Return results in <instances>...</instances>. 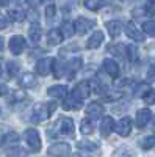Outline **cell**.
Returning <instances> with one entry per match:
<instances>
[{"mask_svg":"<svg viewBox=\"0 0 155 157\" xmlns=\"http://www.w3.org/2000/svg\"><path fill=\"white\" fill-rule=\"evenodd\" d=\"M74 157H82V155H74Z\"/></svg>","mask_w":155,"mask_h":157,"instance_id":"obj_49","label":"cell"},{"mask_svg":"<svg viewBox=\"0 0 155 157\" xmlns=\"http://www.w3.org/2000/svg\"><path fill=\"white\" fill-rule=\"evenodd\" d=\"M24 137H25V141H27V145L31 151L36 152V151L41 149V135L36 129H33V127L27 129L24 132Z\"/></svg>","mask_w":155,"mask_h":157,"instance_id":"obj_2","label":"cell"},{"mask_svg":"<svg viewBox=\"0 0 155 157\" xmlns=\"http://www.w3.org/2000/svg\"><path fill=\"white\" fill-rule=\"evenodd\" d=\"M85 6L89 11H99L103 6V0H85Z\"/></svg>","mask_w":155,"mask_h":157,"instance_id":"obj_29","label":"cell"},{"mask_svg":"<svg viewBox=\"0 0 155 157\" xmlns=\"http://www.w3.org/2000/svg\"><path fill=\"white\" fill-rule=\"evenodd\" d=\"M6 93H8V86L3 85V83H0V96H3V94H6Z\"/></svg>","mask_w":155,"mask_h":157,"instance_id":"obj_43","label":"cell"},{"mask_svg":"<svg viewBox=\"0 0 155 157\" xmlns=\"http://www.w3.org/2000/svg\"><path fill=\"white\" fill-rule=\"evenodd\" d=\"M125 35L130 39H133V41H136V43H143L144 41V33L141 32L133 22H127L125 24Z\"/></svg>","mask_w":155,"mask_h":157,"instance_id":"obj_9","label":"cell"},{"mask_svg":"<svg viewBox=\"0 0 155 157\" xmlns=\"http://www.w3.org/2000/svg\"><path fill=\"white\" fill-rule=\"evenodd\" d=\"M102 66H103V71H105L110 77L116 78V77L119 75V64L116 63L114 60L105 58V60H103V63H102Z\"/></svg>","mask_w":155,"mask_h":157,"instance_id":"obj_12","label":"cell"},{"mask_svg":"<svg viewBox=\"0 0 155 157\" xmlns=\"http://www.w3.org/2000/svg\"><path fill=\"white\" fill-rule=\"evenodd\" d=\"M77 146H79L80 149H88V151H96L99 148L96 143H91V141H79Z\"/></svg>","mask_w":155,"mask_h":157,"instance_id":"obj_35","label":"cell"},{"mask_svg":"<svg viewBox=\"0 0 155 157\" xmlns=\"http://www.w3.org/2000/svg\"><path fill=\"white\" fill-rule=\"evenodd\" d=\"M147 80H150V82L155 80V66H152V68L147 71Z\"/></svg>","mask_w":155,"mask_h":157,"instance_id":"obj_42","label":"cell"},{"mask_svg":"<svg viewBox=\"0 0 155 157\" xmlns=\"http://www.w3.org/2000/svg\"><path fill=\"white\" fill-rule=\"evenodd\" d=\"M114 130H116V132H118L121 137L130 135V132H132V120H130L128 116L121 118V120L114 124Z\"/></svg>","mask_w":155,"mask_h":157,"instance_id":"obj_7","label":"cell"},{"mask_svg":"<svg viewBox=\"0 0 155 157\" xmlns=\"http://www.w3.org/2000/svg\"><path fill=\"white\" fill-rule=\"evenodd\" d=\"M149 91H150V86H149L147 83H139V85L135 88L133 94H135L136 98H143L146 93H149Z\"/></svg>","mask_w":155,"mask_h":157,"instance_id":"obj_30","label":"cell"},{"mask_svg":"<svg viewBox=\"0 0 155 157\" xmlns=\"http://www.w3.org/2000/svg\"><path fill=\"white\" fill-rule=\"evenodd\" d=\"M63 109L64 110H80L82 109V99H77L74 94H71L68 99H64Z\"/></svg>","mask_w":155,"mask_h":157,"instance_id":"obj_18","label":"cell"},{"mask_svg":"<svg viewBox=\"0 0 155 157\" xmlns=\"http://www.w3.org/2000/svg\"><path fill=\"white\" fill-rule=\"evenodd\" d=\"M96 25V22L93 19H86V17H77V21L74 22V29H75V33L79 35H85L91 30L93 27Z\"/></svg>","mask_w":155,"mask_h":157,"instance_id":"obj_4","label":"cell"},{"mask_svg":"<svg viewBox=\"0 0 155 157\" xmlns=\"http://www.w3.org/2000/svg\"><path fill=\"white\" fill-rule=\"evenodd\" d=\"M8 46H9V50H11L13 55H20L22 52L25 50V47H27V41H25L24 36L14 35V36H11Z\"/></svg>","mask_w":155,"mask_h":157,"instance_id":"obj_3","label":"cell"},{"mask_svg":"<svg viewBox=\"0 0 155 157\" xmlns=\"http://www.w3.org/2000/svg\"><path fill=\"white\" fill-rule=\"evenodd\" d=\"M27 2H28V5H30V6H36L38 3H41L42 0H27Z\"/></svg>","mask_w":155,"mask_h":157,"instance_id":"obj_44","label":"cell"},{"mask_svg":"<svg viewBox=\"0 0 155 157\" xmlns=\"http://www.w3.org/2000/svg\"><path fill=\"white\" fill-rule=\"evenodd\" d=\"M82 64H83L82 58L75 57V58L69 60L66 64H64V75H66L68 78H74V75L82 69Z\"/></svg>","mask_w":155,"mask_h":157,"instance_id":"obj_6","label":"cell"},{"mask_svg":"<svg viewBox=\"0 0 155 157\" xmlns=\"http://www.w3.org/2000/svg\"><path fill=\"white\" fill-rule=\"evenodd\" d=\"M0 75H2V60H0Z\"/></svg>","mask_w":155,"mask_h":157,"instance_id":"obj_48","label":"cell"},{"mask_svg":"<svg viewBox=\"0 0 155 157\" xmlns=\"http://www.w3.org/2000/svg\"><path fill=\"white\" fill-rule=\"evenodd\" d=\"M20 85L24 86V88H35L36 85H38V78L33 75V74H24L22 75V78H20Z\"/></svg>","mask_w":155,"mask_h":157,"instance_id":"obj_23","label":"cell"},{"mask_svg":"<svg viewBox=\"0 0 155 157\" xmlns=\"http://www.w3.org/2000/svg\"><path fill=\"white\" fill-rule=\"evenodd\" d=\"M9 0H0V6H8Z\"/></svg>","mask_w":155,"mask_h":157,"instance_id":"obj_45","label":"cell"},{"mask_svg":"<svg viewBox=\"0 0 155 157\" xmlns=\"http://www.w3.org/2000/svg\"><path fill=\"white\" fill-rule=\"evenodd\" d=\"M144 13L149 16L155 14V0H147L146 5H144Z\"/></svg>","mask_w":155,"mask_h":157,"instance_id":"obj_36","label":"cell"},{"mask_svg":"<svg viewBox=\"0 0 155 157\" xmlns=\"http://www.w3.org/2000/svg\"><path fill=\"white\" fill-rule=\"evenodd\" d=\"M89 93H91V85H89L88 82H80L79 85L72 90V94L77 99H82V101L86 99L89 96Z\"/></svg>","mask_w":155,"mask_h":157,"instance_id":"obj_11","label":"cell"},{"mask_svg":"<svg viewBox=\"0 0 155 157\" xmlns=\"http://www.w3.org/2000/svg\"><path fill=\"white\" fill-rule=\"evenodd\" d=\"M113 157H130V154H128V149L121 148V149H118V151L113 154Z\"/></svg>","mask_w":155,"mask_h":157,"instance_id":"obj_39","label":"cell"},{"mask_svg":"<svg viewBox=\"0 0 155 157\" xmlns=\"http://www.w3.org/2000/svg\"><path fill=\"white\" fill-rule=\"evenodd\" d=\"M114 130V120L111 116H103L100 123V134L102 137H108Z\"/></svg>","mask_w":155,"mask_h":157,"instance_id":"obj_14","label":"cell"},{"mask_svg":"<svg viewBox=\"0 0 155 157\" xmlns=\"http://www.w3.org/2000/svg\"><path fill=\"white\" fill-rule=\"evenodd\" d=\"M3 143H5V137H3V135H0V146H2Z\"/></svg>","mask_w":155,"mask_h":157,"instance_id":"obj_47","label":"cell"},{"mask_svg":"<svg viewBox=\"0 0 155 157\" xmlns=\"http://www.w3.org/2000/svg\"><path fill=\"white\" fill-rule=\"evenodd\" d=\"M103 39H105V36H103V32L97 30V32H94L91 36H89V39L86 41V47H88V49H97V47L103 43Z\"/></svg>","mask_w":155,"mask_h":157,"instance_id":"obj_16","label":"cell"},{"mask_svg":"<svg viewBox=\"0 0 155 157\" xmlns=\"http://www.w3.org/2000/svg\"><path fill=\"white\" fill-rule=\"evenodd\" d=\"M52 72L55 78H60L64 75V64H61L58 60H52Z\"/></svg>","mask_w":155,"mask_h":157,"instance_id":"obj_26","label":"cell"},{"mask_svg":"<svg viewBox=\"0 0 155 157\" xmlns=\"http://www.w3.org/2000/svg\"><path fill=\"white\" fill-rule=\"evenodd\" d=\"M61 35H63V38H71V36H74V33H75V29H74V24L72 22H69V21H66V22H63V25H61Z\"/></svg>","mask_w":155,"mask_h":157,"instance_id":"obj_24","label":"cell"},{"mask_svg":"<svg viewBox=\"0 0 155 157\" xmlns=\"http://www.w3.org/2000/svg\"><path fill=\"white\" fill-rule=\"evenodd\" d=\"M80 132H82L83 135L93 134V123L89 121V118H85V120H82V123H80Z\"/></svg>","mask_w":155,"mask_h":157,"instance_id":"obj_28","label":"cell"},{"mask_svg":"<svg viewBox=\"0 0 155 157\" xmlns=\"http://www.w3.org/2000/svg\"><path fill=\"white\" fill-rule=\"evenodd\" d=\"M108 52H110V54H113L114 57L122 58V57H125V46L124 44H111L108 47Z\"/></svg>","mask_w":155,"mask_h":157,"instance_id":"obj_25","label":"cell"},{"mask_svg":"<svg viewBox=\"0 0 155 157\" xmlns=\"http://www.w3.org/2000/svg\"><path fill=\"white\" fill-rule=\"evenodd\" d=\"M105 27H107V30H108L111 38H118L121 35V32H122V24L119 21H108L105 24Z\"/></svg>","mask_w":155,"mask_h":157,"instance_id":"obj_19","label":"cell"},{"mask_svg":"<svg viewBox=\"0 0 155 157\" xmlns=\"http://www.w3.org/2000/svg\"><path fill=\"white\" fill-rule=\"evenodd\" d=\"M55 11H57L55 5H49V6L46 8V17H47V22H50L52 19L55 17Z\"/></svg>","mask_w":155,"mask_h":157,"instance_id":"obj_37","label":"cell"},{"mask_svg":"<svg viewBox=\"0 0 155 157\" xmlns=\"http://www.w3.org/2000/svg\"><path fill=\"white\" fill-rule=\"evenodd\" d=\"M86 115L91 118V120H97V118H100L103 115V105L99 102H91L86 107Z\"/></svg>","mask_w":155,"mask_h":157,"instance_id":"obj_15","label":"cell"},{"mask_svg":"<svg viewBox=\"0 0 155 157\" xmlns=\"http://www.w3.org/2000/svg\"><path fill=\"white\" fill-rule=\"evenodd\" d=\"M139 146L143 148V149H152L155 146V137L153 135H147V137H143V138H139Z\"/></svg>","mask_w":155,"mask_h":157,"instance_id":"obj_27","label":"cell"},{"mask_svg":"<svg viewBox=\"0 0 155 157\" xmlns=\"http://www.w3.org/2000/svg\"><path fill=\"white\" fill-rule=\"evenodd\" d=\"M8 17L5 16V14H0V30H3V29H6L8 27Z\"/></svg>","mask_w":155,"mask_h":157,"instance_id":"obj_41","label":"cell"},{"mask_svg":"<svg viewBox=\"0 0 155 157\" xmlns=\"http://www.w3.org/2000/svg\"><path fill=\"white\" fill-rule=\"evenodd\" d=\"M57 109V104L55 102H41V104H36L33 107V116L31 120L35 123H42L46 121L47 118L54 113V110Z\"/></svg>","mask_w":155,"mask_h":157,"instance_id":"obj_1","label":"cell"},{"mask_svg":"<svg viewBox=\"0 0 155 157\" xmlns=\"http://www.w3.org/2000/svg\"><path fill=\"white\" fill-rule=\"evenodd\" d=\"M150 120H152V112H150L149 109H141V110H138V113H136V120H135L136 127H138V129L146 127V126L149 124Z\"/></svg>","mask_w":155,"mask_h":157,"instance_id":"obj_10","label":"cell"},{"mask_svg":"<svg viewBox=\"0 0 155 157\" xmlns=\"http://www.w3.org/2000/svg\"><path fill=\"white\" fill-rule=\"evenodd\" d=\"M49 155L52 157H66L71 154V146L68 145V143H55V145H52L49 149H47Z\"/></svg>","mask_w":155,"mask_h":157,"instance_id":"obj_5","label":"cell"},{"mask_svg":"<svg viewBox=\"0 0 155 157\" xmlns=\"http://www.w3.org/2000/svg\"><path fill=\"white\" fill-rule=\"evenodd\" d=\"M8 14H9V19L11 21L22 22V21H25V17H27V11H25L24 8H14V10H11Z\"/></svg>","mask_w":155,"mask_h":157,"instance_id":"obj_22","label":"cell"},{"mask_svg":"<svg viewBox=\"0 0 155 157\" xmlns=\"http://www.w3.org/2000/svg\"><path fill=\"white\" fill-rule=\"evenodd\" d=\"M6 69H8L9 77H14V75L19 72V63H16V61H8V63H6Z\"/></svg>","mask_w":155,"mask_h":157,"instance_id":"obj_34","label":"cell"},{"mask_svg":"<svg viewBox=\"0 0 155 157\" xmlns=\"http://www.w3.org/2000/svg\"><path fill=\"white\" fill-rule=\"evenodd\" d=\"M47 94L50 98H55V99H64L68 94V88L64 85H54L47 90Z\"/></svg>","mask_w":155,"mask_h":157,"instance_id":"obj_17","label":"cell"},{"mask_svg":"<svg viewBox=\"0 0 155 157\" xmlns=\"http://www.w3.org/2000/svg\"><path fill=\"white\" fill-rule=\"evenodd\" d=\"M52 60H54V58H49V57L41 58L39 61L36 63V72L39 75H42V77L49 75L50 71H52Z\"/></svg>","mask_w":155,"mask_h":157,"instance_id":"obj_13","label":"cell"},{"mask_svg":"<svg viewBox=\"0 0 155 157\" xmlns=\"http://www.w3.org/2000/svg\"><path fill=\"white\" fill-rule=\"evenodd\" d=\"M28 39L31 46H38L39 44V39H41V27L38 25H31V29L28 30Z\"/></svg>","mask_w":155,"mask_h":157,"instance_id":"obj_21","label":"cell"},{"mask_svg":"<svg viewBox=\"0 0 155 157\" xmlns=\"http://www.w3.org/2000/svg\"><path fill=\"white\" fill-rule=\"evenodd\" d=\"M27 155V152H25L22 148L16 146V148H9L6 151V157H25Z\"/></svg>","mask_w":155,"mask_h":157,"instance_id":"obj_32","label":"cell"},{"mask_svg":"<svg viewBox=\"0 0 155 157\" xmlns=\"http://www.w3.org/2000/svg\"><path fill=\"white\" fill-rule=\"evenodd\" d=\"M125 55L128 57V60L130 61H136L138 58V50L135 46H125Z\"/></svg>","mask_w":155,"mask_h":157,"instance_id":"obj_33","label":"cell"},{"mask_svg":"<svg viewBox=\"0 0 155 157\" xmlns=\"http://www.w3.org/2000/svg\"><path fill=\"white\" fill-rule=\"evenodd\" d=\"M143 32L149 36H153L155 38V21H146L143 24Z\"/></svg>","mask_w":155,"mask_h":157,"instance_id":"obj_31","label":"cell"},{"mask_svg":"<svg viewBox=\"0 0 155 157\" xmlns=\"http://www.w3.org/2000/svg\"><path fill=\"white\" fill-rule=\"evenodd\" d=\"M5 141L6 143H17L19 141V135L16 132H9V134L5 135Z\"/></svg>","mask_w":155,"mask_h":157,"instance_id":"obj_38","label":"cell"},{"mask_svg":"<svg viewBox=\"0 0 155 157\" xmlns=\"http://www.w3.org/2000/svg\"><path fill=\"white\" fill-rule=\"evenodd\" d=\"M143 99L147 102V104H155V94L152 93V91H149V93H146L143 96Z\"/></svg>","mask_w":155,"mask_h":157,"instance_id":"obj_40","label":"cell"},{"mask_svg":"<svg viewBox=\"0 0 155 157\" xmlns=\"http://www.w3.org/2000/svg\"><path fill=\"white\" fill-rule=\"evenodd\" d=\"M61 41H63V35H61V32L58 29L49 30V33H47V43L50 46H58Z\"/></svg>","mask_w":155,"mask_h":157,"instance_id":"obj_20","label":"cell"},{"mask_svg":"<svg viewBox=\"0 0 155 157\" xmlns=\"http://www.w3.org/2000/svg\"><path fill=\"white\" fill-rule=\"evenodd\" d=\"M55 130L61 135H71L74 132V121L71 118H61L55 126Z\"/></svg>","mask_w":155,"mask_h":157,"instance_id":"obj_8","label":"cell"},{"mask_svg":"<svg viewBox=\"0 0 155 157\" xmlns=\"http://www.w3.org/2000/svg\"><path fill=\"white\" fill-rule=\"evenodd\" d=\"M3 47H5V43H3V38H0V52L3 50Z\"/></svg>","mask_w":155,"mask_h":157,"instance_id":"obj_46","label":"cell"}]
</instances>
